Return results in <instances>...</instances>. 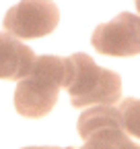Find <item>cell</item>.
<instances>
[{"mask_svg":"<svg viewBox=\"0 0 140 149\" xmlns=\"http://www.w3.org/2000/svg\"><path fill=\"white\" fill-rule=\"evenodd\" d=\"M72 77L66 87L74 108L86 106H115L121 100V77L99 66L91 56L76 52L68 56Z\"/></svg>","mask_w":140,"mask_h":149,"instance_id":"obj_2","label":"cell"},{"mask_svg":"<svg viewBox=\"0 0 140 149\" xmlns=\"http://www.w3.org/2000/svg\"><path fill=\"white\" fill-rule=\"evenodd\" d=\"M72 66L60 56H35L33 68L14 89V110L25 118H43L54 110L60 89L68 87Z\"/></svg>","mask_w":140,"mask_h":149,"instance_id":"obj_1","label":"cell"},{"mask_svg":"<svg viewBox=\"0 0 140 149\" xmlns=\"http://www.w3.org/2000/svg\"><path fill=\"white\" fill-rule=\"evenodd\" d=\"M134 2H136V10L140 13V0H134Z\"/></svg>","mask_w":140,"mask_h":149,"instance_id":"obj_9","label":"cell"},{"mask_svg":"<svg viewBox=\"0 0 140 149\" xmlns=\"http://www.w3.org/2000/svg\"><path fill=\"white\" fill-rule=\"evenodd\" d=\"M117 112H119L121 130L126 135H132V137L140 139V100H136V97L119 100Z\"/></svg>","mask_w":140,"mask_h":149,"instance_id":"obj_7","label":"cell"},{"mask_svg":"<svg viewBox=\"0 0 140 149\" xmlns=\"http://www.w3.org/2000/svg\"><path fill=\"white\" fill-rule=\"evenodd\" d=\"M35 62V52L12 37L10 33H0V79L21 81L31 72Z\"/></svg>","mask_w":140,"mask_h":149,"instance_id":"obj_6","label":"cell"},{"mask_svg":"<svg viewBox=\"0 0 140 149\" xmlns=\"http://www.w3.org/2000/svg\"><path fill=\"white\" fill-rule=\"evenodd\" d=\"M60 23V10L54 0H21L6 10L4 31L16 40H37L49 35Z\"/></svg>","mask_w":140,"mask_h":149,"instance_id":"obj_4","label":"cell"},{"mask_svg":"<svg viewBox=\"0 0 140 149\" xmlns=\"http://www.w3.org/2000/svg\"><path fill=\"white\" fill-rule=\"evenodd\" d=\"M93 48L103 56H138L140 54V17L119 13L115 19L95 27Z\"/></svg>","mask_w":140,"mask_h":149,"instance_id":"obj_5","label":"cell"},{"mask_svg":"<svg viewBox=\"0 0 140 149\" xmlns=\"http://www.w3.org/2000/svg\"><path fill=\"white\" fill-rule=\"evenodd\" d=\"M76 128L84 141L80 149H140V145L130 141V137L121 130L115 106H93L80 114Z\"/></svg>","mask_w":140,"mask_h":149,"instance_id":"obj_3","label":"cell"},{"mask_svg":"<svg viewBox=\"0 0 140 149\" xmlns=\"http://www.w3.org/2000/svg\"><path fill=\"white\" fill-rule=\"evenodd\" d=\"M23 149H60V147H23ZM70 149V147H66Z\"/></svg>","mask_w":140,"mask_h":149,"instance_id":"obj_8","label":"cell"}]
</instances>
